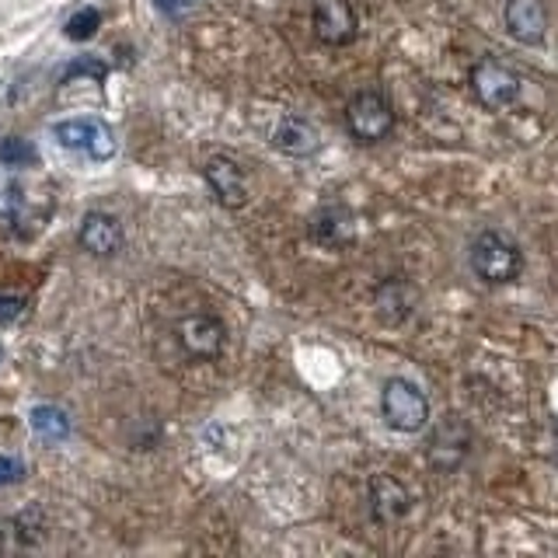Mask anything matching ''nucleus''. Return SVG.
Instances as JSON below:
<instances>
[{"mask_svg":"<svg viewBox=\"0 0 558 558\" xmlns=\"http://www.w3.org/2000/svg\"><path fill=\"white\" fill-rule=\"evenodd\" d=\"M398 126V112L380 87H363L345 105V130L356 144H380Z\"/></svg>","mask_w":558,"mask_h":558,"instance_id":"nucleus-3","label":"nucleus"},{"mask_svg":"<svg viewBox=\"0 0 558 558\" xmlns=\"http://www.w3.org/2000/svg\"><path fill=\"white\" fill-rule=\"evenodd\" d=\"M272 147H276V150H283V154H290V157H311V154H318L322 140H318V130H314L307 119H301V116H287V119L272 130Z\"/></svg>","mask_w":558,"mask_h":558,"instance_id":"nucleus-14","label":"nucleus"},{"mask_svg":"<svg viewBox=\"0 0 558 558\" xmlns=\"http://www.w3.org/2000/svg\"><path fill=\"white\" fill-rule=\"evenodd\" d=\"M468 269L485 287H510L523 276V248L502 227H482L468 244Z\"/></svg>","mask_w":558,"mask_h":558,"instance_id":"nucleus-1","label":"nucleus"},{"mask_svg":"<svg viewBox=\"0 0 558 558\" xmlns=\"http://www.w3.org/2000/svg\"><path fill=\"white\" fill-rule=\"evenodd\" d=\"M380 418L395 433H423L433 418L426 391L409 377H388L380 384Z\"/></svg>","mask_w":558,"mask_h":558,"instance_id":"nucleus-2","label":"nucleus"},{"mask_svg":"<svg viewBox=\"0 0 558 558\" xmlns=\"http://www.w3.org/2000/svg\"><path fill=\"white\" fill-rule=\"evenodd\" d=\"M311 28H314V39L331 49L356 43L360 17H356L353 0H311Z\"/></svg>","mask_w":558,"mask_h":558,"instance_id":"nucleus-7","label":"nucleus"},{"mask_svg":"<svg viewBox=\"0 0 558 558\" xmlns=\"http://www.w3.org/2000/svg\"><path fill=\"white\" fill-rule=\"evenodd\" d=\"M548 458H551V464L558 468V418L551 423V440H548Z\"/></svg>","mask_w":558,"mask_h":558,"instance_id":"nucleus-21","label":"nucleus"},{"mask_svg":"<svg viewBox=\"0 0 558 558\" xmlns=\"http://www.w3.org/2000/svg\"><path fill=\"white\" fill-rule=\"evenodd\" d=\"M174 339H179L182 353L196 363H209V360H220L223 345H227V325L209 311H196V314H185L174 325Z\"/></svg>","mask_w":558,"mask_h":558,"instance_id":"nucleus-6","label":"nucleus"},{"mask_svg":"<svg viewBox=\"0 0 558 558\" xmlns=\"http://www.w3.org/2000/svg\"><path fill=\"white\" fill-rule=\"evenodd\" d=\"M25 478V464L17 458H0V485H11V482H22Z\"/></svg>","mask_w":558,"mask_h":558,"instance_id":"nucleus-19","label":"nucleus"},{"mask_svg":"<svg viewBox=\"0 0 558 558\" xmlns=\"http://www.w3.org/2000/svg\"><path fill=\"white\" fill-rule=\"evenodd\" d=\"M17 314H22V301H4V296H0V318H17Z\"/></svg>","mask_w":558,"mask_h":558,"instance_id":"nucleus-20","label":"nucleus"},{"mask_svg":"<svg viewBox=\"0 0 558 558\" xmlns=\"http://www.w3.org/2000/svg\"><path fill=\"white\" fill-rule=\"evenodd\" d=\"M101 25V14L95 8H81L77 14H70V22H66V35L74 43H84V39H92V35L98 32Z\"/></svg>","mask_w":558,"mask_h":558,"instance_id":"nucleus-17","label":"nucleus"},{"mask_svg":"<svg viewBox=\"0 0 558 558\" xmlns=\"http://www.w3.org/2000/svg\"><path fill=\"white\" fill-rule=\"evenodd\" d=\"M203 179L209 185V192H214V199L227 209H241L244 203H248V179H244V168L238 161H231V157H209L206 168H203Z\"/></svg>","mask_w":558,"mask_h":558,"instance_id":"nucleus-10","label":"nucleus"},{"mask_svg":"<svg viewBox=\"0 0 558 558\" xmlns=\"http://www.w3.org/2000/svg\"><path fill=\"white\" fill-rule=\"evenodd\" d=\"M366 506L380 527H395L412 513V493L395 475H374L366 482Z\"/></svg>","mask_w":558,"mask_h":558,"instance_id":"nucleus-8","label":"nucleus"},{"mask_svg":"<svg viewBox=\"0 0 558 558\" xmlns=\"http://www.w3.org/2000/svg\"><path fill=\"white\" fill-rule=\"evenodd\" d=\"M311 238L328 248H342V244L353 238V217L342 206H325L311 223Z\"/></svg>","mask_w":558,"mask_h":558,"instance_id":"nucleus-15","label":"nucleus"},{"mask_svg":"<svg viewBox=\"0 0 558 558\" xmlns=\"http://www.w3.org/2000/svg\"><path fill=\"white\" fill-rule=\"evenodd\" d=\"M374 307H377V318L384 325H401V322H409L415 314L418 290L409 283L405 276H391L374 290Z\"/></svg>","mask_w":558,"mask_h":558,"instance_id":"nucleus-12","label":"nucleus"},{"mask_svg":"<svg viewBox=\"0 0 558 558\" xmlns=\"http://www.w3.org/2000/svg\"><path fill=\"white\" fill-rule=\"evenodd\" d=\"M0 154H4L8 165H28V161H35V150L25 144V140H4Z\"/></svg>","mask_w":558,"mask_h":558,"instance_id":"nucleus-18","label":"nucleus"},{"mask_svg":"<svg viewBox=\"0 0 558 558\" xmlns=\"http://www.w3.org/2000/svg\"><path fill=\"white\" fill-rule=\"evenodd\" d=\"M502 25L520 46H541L548 39V8L545 0H506Z\"/></svg>","mask_w":558,"mask_h":558,"instance_id":"nucleus-9","label":"nucleus"},{"mask_svg":"<svg viewBox=\"0 0 558 558\" xmlns=\"http://www.w3.org/2000/svg\"><path fill=\"white\" fill-rule=\"evenodd\" d=\"M471 447H475V433H471L468 418L444 415L426 436V461L433 471L453 475V471L471 458Z\"/></svg>","mask_w":558,"mask_h":558,"instance_id":"nucleus-5","label":"nucleus"},{"mask_svg":"<svg viewBox=\"0 0 558 558\" xmlns=\"http://www.w3.org/2000/svg\"><path fill=\"white\" fill-rule=\"evenodd\" d=\"M77 244L95 258H109L122 248V223L112 214H87L81 220Z\"/></svg>","mask_w":558,"mask_h":558,"instance_id":"nucleus-13","label":"nucleus"},{"mask_svg":"<svg viewBox=\"0 0 558 558\" xmlns=\"http://www.w3.org/2000/svg\"><path fill=\"white\" fill-rule=\"evenodd\" d=\"M468 84H471V95H475L478 105L488 112H510L523 95V81L517 70L493 57H485L471 66Z\"/></svg>","mask_w":558,"mask_h":558,"instance_id":"nucleus-4","label":"nucleus"},{"mask_svg":"<svg viewBox=\"0 0 558 558\" xmlns=\"http://www.w3.org/2000/svg\"><path fill=\"white\" fill-rule=\"evenodd\" d=\"M52 136H57L63 147L92 154V157H109L116 150L112 133L105 130L98 119H63L52 126Z\"/></svg>","mask_w":558,"mask_h":558,"instance_id":"nucleus-11","label":"nucleus"},{"mask_svg":"<svg viewBox=\"0 0 558 558\" xmlns=\"http://www.w3.org/2000/svg\"><path fill=\"white\" fill-rule=\"evenodd\" d=\"M32 429L39 436H46V440H63V436L70 433V423H66V415L60 409L39 405L32 412Z\"/></svg>","mask_w":558,"mask_h":558,"instance_id":"nucleus-16","label":"nucleus"}]
</instances>
